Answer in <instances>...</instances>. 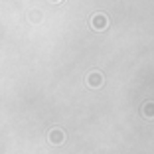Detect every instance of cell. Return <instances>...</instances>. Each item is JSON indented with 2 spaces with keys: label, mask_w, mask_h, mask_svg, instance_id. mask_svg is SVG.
Returning <instances> with one entry per match:
<instances>
[{
  "label": "cell",
  "mask_w": 154,
  "mask_h": 154,
  "mask_svg": "<svg viewBox=\"0 0 154 154\" xmlns=\"http://www.w3.org/2000/svg\"><path fill=\"white\" fill-rule=\"evenodd\" d=\"M91 24H93V28H95V30H103V28H107V16H103V14H97Z\"/></svg>",
  "instance_id": "obj_1"
},
{
  "label": "cell",
  "mask_w": 154,
  "mask_h": 154,
  "mask_svg": "<svg viewBox=\"0 0 154 154\" xmlns=\"http://www.w3.org/2000/svg\"><path fill=\"white\" fill-rule=\"evenodd\" d=\"M87 81H89L91 87H99L101 83H103V75H101L99 71H93V73L89 75V79H87Z\"/></svg>",
  "instance_id": "obj_2"
},
{
  "label": "cell",
  "mask_w": 154,
  "mask_h": 154,
  "mask_svg": "<svg viewBox=\"0 0 154 154\" xmlns=\"http://www.w3.org/2000/svg\"><path fill=\"white\" fill-rule=\"evenodd\" d=\"M142 113H144V117H146V119H154V103H152V101L144 105Z\"/></svg>",
  "instance_id": "obj_3"
},
{
  "label": "cell",
  "mask_w": 154,
  "mask_h": 154,
  "mask_svg": "<svg viewBox=\"0 0 154 154\" xmlns=\"http://www.w3.org/2000/svg\"><path fill=\"white\" fill-rule=\"evenodd\" d=\"M51 142H57V144H59V142H63V132H61V131H54V132H51Z\"/></svg>",
  "instance_id": "obj_4"
}]
</instances>
